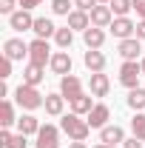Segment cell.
<instances>
[{
  "mask_svg": "<svg viewBox=\"0 0 145 148\" xmlns=\"http://www.w3.org/2000/svg\"><path fill=\"white\" fill-rule=\"evenodd\" d=\"M83 40H85V46L88 49H103V43H105V32L103 29H97V26H91L83 32Z\"/></svg>",
  "mask_w": 145,
  "mask_h": 148,
  "instance_id": "obj_22",
  "label": "cell"
},
{
  "mask_svg": "<svg viewBox=\"0 0 145 148\" xmlns=\"http://www.w3.org/2000/svg\"><path fill=\"white\" fill-rule=\"evenodd\" d=\"M17 3H20V9H26V12H31L34 6H40V3H43V0H17Z\"/></svg>",
  "mask_w": 145,
  "mask_h": 148,
  "instance_id": "obj_34",
  "label": "cell"
},
{
  "mask_svg": "<svg viewBox=\"0 0 145 148\" xmlns=\"http://www.w3.org/2000/svg\"><path fill=\"white\" fill-rule=\"evenodd\" d=\"M17 131H20V134H26V137H31V134L37 137V131H40V120H37L34 114H23V117L17 120Z\"/></svg>",
  "mask_w": 145,
  "mask_h": 148,
  "instance_id": "obj_21",
  "label": "cell"
},
{
  "mask_svg": "<svg viewBox=\"0 0 145 148\" xmlns=\"http://www.w3.org/2000/svg\"><path fill=\"white\" fill-rule=\"evenodd\" d=\"M134 12L140 14V20H145V0H134Z\"/></svg>",
  "mask_w": 145,
  "mask_h": 148,
  "instance_id": "obj_35",
  "label": "cell"
},
{
  "mask_svg": "<svg viewBox=\"0 0 145 148\" xmlns=\"http://www.w3.org/2000/svg\"><path fill=\"white\" fill-rule=\"evenodd\" d=\"M9 26H12L14 32H29V29H34V17H31V12L17 9V12L9 17Z\"/></svg>",
  "mask_w": 145,
  "mask_h": 148,
  "instance_id": "obj_11",
  "label": "cell"
},
{
  "mask_svg": "<svg viewBox=\"0 0 145 148\" xmlns=\"http://www.w3.org/2000/svg\"><path fill=\"white\" fill-rule=\"evenodd\" d=\"M68 106H71V111H74V114H80V117H83V114H88V111L94 108L97 103H91V97H88L85 91H83L80 97H74V100L68 103Z\"/></svg>",
  "mask_w": 145,
  "mask_h": 148,
  "instance_id": "obj_24",
  "label": "cell"
},
{
  "mask_svg": "<svg viewBox=\"0 0 145 148\" xmlns=\"http://www.w3.org/2000/svg\"><path fill=\"white\" fill-rule=\"evenodd\" d=\"M12 63H14V60H9L6 54L0 57V80H9V77H12Z\"/></svg>",
  "mask_w": 145,
  "mask_h": 148,
  "instance_id": "obj_30",
  "label": "cell"
},
{
  "mask_svg": "<svg viewBox=\"0 0 145 148\" xmlns=\"http://www.w3.org/2000/svg\"><path fill=\"white\" fill-rule=\"evenodd\" d=\"M140 66H142V74H145V57H142V60H140Z\"/></svg>",
  "mask_w": 145,
  "mask_h": 148,
  "instance_id": "obj_41",
  "label": "cell"
},
{
  "mask_svg": "<svg viewBox=\"0 0 145 148\" xmlns=\"http://www.w3.org/2000/svg\"><path fill=\"white\" fill-rule=\"evenodd\" d=\"M108 117H111V108L105 103H97V106L88 111V125L91 128H105V125H108Z\"/></svg>",
  "mask_w": 145,
  "mask_h": 148,
  "instance_id": "obj_9",
  "label": "cell"
},
{
  "mask_svg": "<svg viewBox=\"0 0 145 148\" xmlns=\"http://www.w3.org/2000/svg\"><path fill=\"white\" fill-rule=\"evenodd\" d=\"M14 100H17L20 108H26V111H34V108L46 106V97L37 91V86H26V83H20L14 88Z\"/></svg>",
  "mask_w": 145,
  "mask_h": 148,
  "instance_id": "obj_2",
  "label": "cell"
},
{
  "mask_svg": "<svg viewBox=\"0 0 145 148\" xmlns=\"http://www.w3.org/2000/svg\"><path fill=\"white\" fill-rule=\"evenodd\" d=\"M108 6L114 12V17H128V12L134 9V0H111Z\"/></svg>",
  "mask_w": 145,
  "mask_h": 148,
  "instance_id": "obj_26",
  "label": "cell"
},
{
  "mask_svg": "<svg viewBox=\"0 0 145 148\" xmlns=\"http://www.w3.org/2000/svg\"><path fill=\"white\" fill-rule=\"evenodd\" d=\"M108 29H111V34L117 37V40H128V37L137 34V23L128 20V17H114V23H111Z\"/></svg>",
  "mask_w": 145,
  "mask_h": 148,
  "instance_id": "obj_7",
  "label": "cell"
},
{
  "mask_svg": "<svg viewBox=\"0 0 145 148\" xmlns=\"http://www.w3.org/2000/svg\"><path fill=\"white\" fill-rule=\"evenodd\" d=\"M14 3H17V0H0V14H9V17H12V14H14Z\"/></svg>",
  "mask_w": 145,
  "mask_h": 148,
  "instance_id": "obj_32",
  "label": "cell"
},
{
  "mask_svg": "<svg viewBox=\"0 0 145 148\" xmlns=\"http://www.w3.org/2000/svg\"><path fill=\"white\" fill-rule=\"evenodd\" d=\"M140 74H142V66L137 63V60H125L122 66H120V83L125 86V88H140L137 83H140Z\"/></svg>",
  "mask_w": 145,
  "mask_h": 148,
  "instance_id": "obj_4",
  "label": "cell"
},
{
  "mask_svg": "<svg viewBox=\"0 0 145 148\" xmlns=\"http://www.w3.org/2000/svg\"><path fill=\"white\" fill-rule=\"evenodd\" d=\"M46 114H51V117H60L63 114V108H66V97L57 91V94H46Z\"/></svg>",
  "mask_w": 145,
  "mask_h": 148,
  "instance_id": "obj_20",
  "label": "cell"
},
{
  "mask_svg": "<svg viewBox=\"0 0 145 148\" xmlns=\"http://www.w3.org/2000/svg\"><path fill=\"white\" fill-rule=\"evenodd\" d=\"M128 106L134 111H142L145 108V88H131V94H128Z\"/></svg>",
  "mask_w": 145,
  "mask_h": 148,
  "instance_id": "obj_27",
  "label": "cell"
},
{
  "mask_svg": "<svg viewBox=\"0 0 145 148\" xmlns=\"http://www.w3.org/2000/svg\"><path fill=\"white\" fill-rule=\"evenodd\" d=\"M88 88H91V97H105L108 88H111V83H108V77L103 71H94L88 77Z\"/></svg>",
  "mask_w": 145,
  "mask_h": 148,
  "instance_id": "obj_13",
  "label": "cell"
},
{
  "mask_svg": "<svg viewBox=\"0 0 145 148\" xmlns=\"http://www.w3.org/2000/svg\"><path fill=\"white\" fill-rule=\"evenodd\" d=\"M60 131L57 125H51V123H46V125H40V131H37V148H60Z\"/></svg>",
  "mask_w": 145,
  "mask_h": 148,
  "instance_id": "obj_5",
  "label": "cell"
},
{
  "mask_svg": "<svg viewBox=\"0 0 145 148\" xmlns=\"http://www.w3.org/2000/svg\"><path fill=\"white\" fill-rule=\"evenodd\" d=\"M74 6H77L80 12H88V14H91V9L100 6V0H74Z\"/></svg>",
  "mask_w": 145,
  "mask_h": 148,
  "instance_id": "obj_31",
  "label": "cell"
},
{
  "mask_svg": "<svg viewBox=\"0 0 145 148\" xmlns=\"http://www.w3.org/2000/svg\"><path fill=\"white\" fill-rule=\"evenodd\" d=\"M60 94L71 103L74 97H80V94H83V80H80V77H74V74L60 77Z\"/></svg>",
  "mask_w": 145,
  "mask_h": 148,
  "instance_id": "obj_6",
  "label": "cell"
},
{
  "mask_svg": "<svg viewBox=\"0 0 145 148\" xmlns=\"http://www.w3.org/2000/svg\"><path fill=\"white\" fill-rule=\"evenodd\" d=\"M94 148H117V145H105V143H100V145H94Z\"/></svg>",
  "mask_w": 145,
  "mask_h": 148,
  "instance_id": "obj_40",
  "label": "cell"
},
{
  "mask_svg": "<svg viewBox=\"0 0 145 148\" xmlns=\"http://www.w3.org/2000/svg\"><path fill=\"white\" fill-rule=\"evenodd\" d=\"M54 43L60 46V49H68V46L74 43V29H68V26L57 29V34H54Z\"/></svg>",
  "mask_w": 145,
  "mask_h": 148,
  "instance_id": "obj_25",
  "label": "cell"
},
{
  "mask_svg": "<svg viewBox=\"0 0 145 148\" xmlns=\"http://www.w3.org/2000/svg\"><path fill=\"white\" fill-rule=\"evenodd\" d=\"M3 54L9 60H23V57H29V43H23L20 37H9L3 43Z\"/></svg>",
  "mask_w": 145,
  "mask_h": 148,
  "instance_id": "obj_8",
  "label": "cell"
},
{
  "mask_svg": "<svg viewBox=\"0 0 145 148\" xmlns=\"http://www.w3.org/2000/svg\"><path fill=\"white\" fill-rule=\"evenodd\" d=\"M131 131H134V137L137 140H142L145 143V114H134V120H131Z\"/></svg>",
  "mask_w": 145,
  "mask_h": 148,
  "instance_id": "obj_28",
  "label": "cell"
},
{
  "mask_svg": "<svg viewBox=\"0 0 145 148\" xmlns=\"http://www.w3.org/2000/svg\"><path fill=\"white\" fill-rule=\"evenodd\" d=\"M60 128H63V134H68V140H74V143H85V137L91 134V125L88 120H83L80 114H63V120H60Z\"/></svg>",
  "mask_w": 145,
  "mask_h": 148,
  "instance_id": "obj_1",
  "label": "cell"
},
{
  "mask_svg": "<svg viewBox=\"0 0 145 148\" xmlns=\"http://www.w3.org/2000/svg\"><path fill=\"white\" fill-rule=\"evenodd\" d=\"M100 3H111V0H100Z\"/></svg>",
  "mask_w": 145,
  "mask_h": 148,
  "instance_id": "obj_42",
  "label": "cell"
},
{
  "mask_svg": "<svg viewBox=\"0 0 145 148\" xmlns=\"http://www.w3.org/2000/svg\"><path fill=\"white\" fill-rule=\"evenodd\" d=\"M68 29H74V32H85V29H91V14L74 9L71 14H68Z\"/></svg>",
  "mask_w": 145,
  "mask_h": 148,
  "instance_id": "obj_18",
  "label": "cell"
},
{
  "mask_svg": "<svg viewBox=\"0 0 145 148\" xmlns=\"http://www.w3.org/2000/svg\"><path fill=\"white\" fill-rule=\"evenodd\" d=\"M9 143H12V134H9V128H3V131H0V145L9 148Z\"/></svg>",
  "mask_w": 145,
  "mask_h": 148,
  "instance_id": "obj_36",
  "label": "cell"
},
{
  "mask_svg": "<svg viewBox=\"0 0 145 148\" xmlns=\"http://www.w3.org/2000/svg\"><path fill=\"white\" fill-rule=\"evenodd\" d=\"M71 6H74L71 0H51V12H54V14H63V17H68L74 12Z\"/></svg>",
  "mask_w": 145,
  "mask_h": 148,
  "instance_id": "obj_29",
  "label": "cell"
},
{
  "mask_svg": "<svg viewBox=\"0 0 145 148\" xmlns=\"http://www.w3.org/2000/svg\"><path fill=\"white\" fill-rule=\"evenodd\" d=\"M43 69H46V66H37V63H29V66L23 69V83H26V86H40V83L46 80Z\"/></svg>",
  "mask_w": 145,
  "mask_h": 148,
  "instance_id": "obj_17",
  "label": "cell"
},
{
  "mask_svg": "<svg viewBox=\"0 0 145 148\" xmlns=\"http://www.w3.org/2000/svg\"><path fill=\"white\" fill-rule=\"evenodd\" d=\"M40 40H49V37H54L57 34V26L51 23L49 17H34V29H31Z\"/></svg>",
  "mask_w": 145,
  "mask_h": 148,
  "instance_id": "obj_19",
  "label": "cell"
},
{
  "mask_svg": "<svg viewBox=\"0 0 145 148\" xmlns=\"http://www.w3.org/2000/svg\"><path fill=\"white\" fill-rule=\"evenodd\" d=\"M17 120H20V117H14V106H12V100H3V103H0V125H3V128H12Z\"/></svg>",
  "mask_w": 145,
  "mask_h": 148,
  "instance_id": "obj_23",
  "label": "cell"
},
{
  "mask_svg": "<svg viewBox=\"0 0 145 148\" xmlns=\"http://www.w3.org/2000/svg\"><path fill=\"white\" fill-rule=\"evenodd\" d=\"M120 57L122 60H137V54L142 51V46H140V37H128V40H120Z\"/></svg>",
  "mask_w": 145,
  "mask_h": 148,
  "instance_id": "obj_14",
  "label": "cell"
},
{
  "mask_svg": "<svg viewBox=\"0 0 145 148\" xmlns=\"http://www.w3.org/2000/svg\"><path fill=\"white\" fill-rule=\"evenodd\" d=\"M49 66H51V71H54V74L66 77V74H71V54H68V51H54Z\"/></svg>",
  "mask_w": 145,
  "mask_h": 148,
  "instance_id": "obj_12",
  "label": "cell"
},
{
  "mask_svg": "<svg viewBox=\"0 0 145 148\" xmlns=\"http://www.w3.org/2000/svg\"><path fill=\"white\" fill-rule=\"evenodd\" d=\"M122 148H142V140L131 137V140H125V143H122Z\"/></svg>",
  "mask_w": 145,
  "mask_h": 148,
  "instance_id": "obj_37",
  "label": "cell"
},
{
  "mask_svg": "<svg viewBox=\"0 0 145 148\" xmlns=\"http://www.w3.org/2000/svg\"><path fill=\"white\" fill-rule=\"evenodd\" d=\"M111 23H114V12H111V6H94V9H91V26H97V29H108Z\"/></svg>",
  "mask_w": 145,
  "mask_h": 148,
  "instance_id": "obj_10",
  "label": "cell"
},
{
  "mask_svg": "<svg viewBox=\"0 0 145 148\" xmlns=\"http://www.w3.org/2000/svg\"><path fill=\"white\" fill-rule=\"evenodd\" d=\"M83 63H85V69H88L91 74H94V71H103V69H105V54H103L100 49H88L85 57H83Z\"/></svg>",
  "mask_w": 145,
  "mask_h": 148,
  "instance_id": "obj_16",
  "label": "cell"
},
{
  "mask_svg": "<svg viewBox=\"0 0 145 148\" xmlns=\"http://www.w3.org/2000/svg\"><path fill=\"white\" fill-rule=\"evenodd\" d=\"M29 63H37V66H46V63H51V46H49V40H31L29 43Z\"/></svg>",
  "mask_w": 145,
  "mask_h": 148,
  "instance_id": "obj_3",
  "label": "cell"
},
{
  "mask_svg": "<svg viewBox=\"0 0 145 148\" xmlns=\"http://www.w3.org/2000/svg\"><path fill=\"white\" fill-rule=\"evenodd\" d=\"M137 37H140V40H145V20H140V23H137Z\"/></svg>",
  "mask_w": 145,
  "mask_h": 148,
  "instance_id": "obj_38",
  "label": "cell"
},
{
  "mask_svg": "<svg viewBox=\"0 0 145 148\" xmlns=\"http://www.w3.org/2000/svg\"><path fill=\"white\" fill-rule=\"evenodd\" d=\"M100 143H105V145L125 143V131L120 128V125H105V128H100Z\"/></svg>",
  "mask_w": 145,
  "mask_h": 148,
  "instance_id": "obj_15",
  "label": "cell"
},
{
  "mask_svg": "<svg viewBox=\"0 0 145 148\" xmlns=\"http://www.w3.org/2000/svg\"><path fill=\"white\" fill-rule=\"evenodd\" d=\"M9 148H26V134H12V143H9Z\"/></svg>",
  "mask_w": 145,
  "mask_h": 148,
  "instance_id": "obj_33",
  "label": "cell"
},
{
  "mask_svg": "<svg viewBox=\"0 0 145 148\" xmlns=\"http://www.w3.org/2000/svg\"><path fill=\"white\" fill-rule=\"evenodd\" d=\"M68 148H88V145H85V143H71Z\"/></svg>",
  "mask_w": 145,
  "mask_h": 148,
  "instance_id": "obj_39",
  "label": "cell"
}]
</instances>
